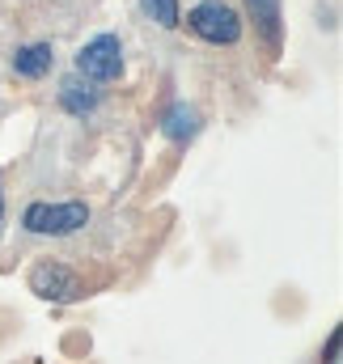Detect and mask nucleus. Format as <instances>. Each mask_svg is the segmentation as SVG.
Returning a JSON list of instances; mask_svg holds the SVG:
<instances>
[{
    "instance_id": "nucleus-2",
    "label": "nucleus",
    "mask_w": 343,
    "mask_h": 364,
    "mask_svg": "<svg viewBox=\"0 0 343 364\" xmlns=\"http://www.w3.org/2000/svg\"><path fill=\"white\" fill-rule=\"evenodd\" d=\"M186 26L204 38V43H216V47H233L242 38V17L225 4V0H204L186 13Z\"/></svg>"
},
{
    "instance_id": "nucleus-9",
    "label": "nucleus",
    "mask_w": 343,
    "mask_h": 364,
    "mask_svg": "<svg viewBox=\"0 0 343 364\" xmlns=\"http://www.w3.org/2000/svg\"><path fill=\"white\" fill-rule=\"evenodd\" d=\"M144 9H149V13H153V21H157V26H166V30H174V26L182 21L178 0H144Z\"/></svg>"
},
{
    "instance_id": "nucleus-1",
    "label": "nucleus",
    "mask_w": 343,
    "mask_h": 364,
    "mask_svg": "<svg viewBox=\"0 0 343 364\" xmlns=\"http://www.w3.org/2000/svg\"><path fill=\"white\" fill-rule=\"evenodd\" d=\"M21 225L38 237H64V233H77L89 225V208L81 199H68V203H30Z\"/></svg>"
},
{
    "instance_id": "nucleus-11",
    "label": "nucleus",
    "mask_w": 343,
    "mask_h": 364,
    "mask_svg": "<svg viewBox=\"0 0 343 364\" xmlns=\"http://www.w3.org/2000/svg\"><path fill=\"white\" fill-rule=\"evenodd\" d=\"M0 220H4V199H0Z\"/></svg>"
},
{
    "instance_id": "nucleus-6",
    "label": "nucleus",
    "mask_w": 343,
    "mask_h": 364,
    "mask_svg": "<svg viewBox=\"0 0 343 364\" xmlns=\"http://www.w3.org/2000/svg\"><path fill=\"white\" fill-rule=\"evenodd\" d=\"M51 64H56L51 43H30V47H17V55H13V73H17V77H26V81L47 77V73H51Z\"/></svg>"
},
{
    "instance_id": "nucleus-3",
    "label": "nucleus",
    "mask_w": 343,
    "mask_h": 364,
    "mask_svg": "<svg viewBox=\"0 0 343 364\" xmlns=\"http://www.w3.org/2000/svg\"><path fill=\"white\" fill-rule=\"evenodd\" d=\"M77 73L85 81H115L123 73V47L115 34H97L77 51Z\"/></svg>"
},
{
    "instance_id": "nucleus-8",
    "label": "nucleus",
    "mask_w": 343,
    "mask_h": 364,
    "mask_svg": "<svg viewBox=\"0 0 343 364\" xmlns=\"http://www.w3.org/2000/svg\"><path fill=\"white\" fill-rule=\"evenodd\" d=\"M60 106H64L68 114H77V119H85L89 110L97 106V93L89 90V85H81L77 77H68V81L60 85Z\"/></svg>"
},
{
    "instance_id": "nucleus-7",
    "label": "nucleus",
    "mask_w": 343,
    "mask_h": 364,
    "mask_svg": "<svg viewBox=\"0 0 343 364\" xmlns=\"http://www.w3.org/2000/svg\"><path fill=\"white\" fill-rule=\"evenodd\" d=\"M199 132V114L186 106V102H174L170 110H166V119H162V136H170V140H191Z\"/></svg>"
},
{
    "instance_id": "nucleus-4",
    "label": "nucleus",
    "mask_w": 343,
    "mask_h": 364,
    "mask_svg": "<svg viewBox=\"0 0 343 364\" xmlns=\"http://www.w3.org/2000/svg\"><path fill=\"white\" fill-rule=\"evenodd\" d=\"M30 292H38L43 301H77L85 288L64 263H38L30 272Z\"/></svg>"
},
{
    "instance_id": "nucleus-10",
    "label": "nucleus",
    "mask_w": 343,
    "mask_h": 364,
    "mask_svg": "<svg viewBox=\"0 0 343 364\" xmlns=\"http://www.w3.org/2000/svg\"><path fill=\"white\" fill-rule=\"evenodd\" d=\"M327 364H339V331H335L331 343H327Z\"/></svg>"
},
{
    "instance_id": "nucleus-5",
    "label": "nucleus",
    "mask_w": 343,
    "mask_h": 364,
    "mask_svg": "<svg viewBox=\"0 0 343 364\" xmlns=\"http://www.w3.org/2000/svg\"><path fill=\"white\" fill-rule=\"evenodd\" d=\"M246 13L255 21L258 38L267 43L271 55H280V43H284V21H280V0H246Z\"/></svg>"
}]
</instances>
